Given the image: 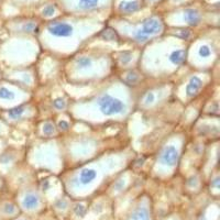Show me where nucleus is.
Segmentation results:
<instances>
[{"label":"nucleus","mask_w":220,"mask_h":220,"mask_svg":"<svg viewBox=\"0 0 220 220\" xmlns=\"http://www.w3.org/2000/svg\"><path fill=\"white\" fill-rule=\"evenodd\" d=\"M98 105L102 114L107 116L122 114L125 110V105L121 100L114 98L110 95H104L98 99Z\"/></svg>","instance_id":"obj_1"},{"label":"nucleus","mask_w":220,"mask_h":220,"mask_svg":"<svg viewBox=\"0 0 220 220\" xmlns=\"http://www.w3.org/2000/svg\"><path fill=\"white\" fill-rule=\"evenodd\" d=\"M47 30L52 35L58 37H66L73 34V27L64 22H55L50 24Z\"/></svg>","instance_id":"obj_2"},{"label":"nucleus","mask_w":220,"mask_h":220,"mask_svg":"<svg viewBox=\"0 0 220 220\" xmlns=\"http://www.w3.org/2000/svg\"><path fill=\"white\" fill-rule=\"evenodd\" d=\"M163 29V26L161 23V21L156 18H151L149 20H146L143 23L141 31L145 35L150 37V35L156 34V33H160Z\"/></svg>","instance_id":"obj_3"},{"label":"nucleus","mask_w":220,"mask_h":220,"mask_svg":"<svg viewBox=\"0 0 220 220\" xmlns=\"http://www.w3.org/2000/svg\"><path fill=\"white\" fill-rule=\"evenodd\" d=\"M161 161L163 164L174 166L178 161V152L174 146H166L161 154Z\"/></svg>","instance_id":"obj_4"},{"label":"nucleus","mask_w":220,"mask_h":220,"mask_svg":"<svg viewBox=\"0 0 220 220\" xmlns=\"http://www.w3.org/2000/svg\"><path fill=\"white\" fill-rule=\"evenodd\" d=\"M202 85H203V81L199 77L193 76L192 78H190L188 85L186 86V94H187L188 97H193V96L196 95V94L198 93V90L202 88Z\"/></svg>","instance_id":"obj_5"},{"label":"nucleus","mask_w":220,"mask_h":220,"mask_svg":"<svg viewBox=\"0 0 220 220\" xmlns=\"http://www.w3.org/2000/svg\"><path fill=\"white\" fill-rule=\"evenodd\" d=\"M184 18H185L186 22L190 26H197L200 22V14L195 9H186Z\"/></svg>","instance_id":"obj_6"},{"label":"nucleus","mask_w":220,"mask_h":220,"mask_svg":"<svg viewBox=\"0 0 220 220\" xmlns=\"http://www.w3.org/2000/svg\"><path fill=\"white\" fill-rule=\"evenodd\" d=\"M97 176V172L93 169H87L81 171V176H79V183L83 185H87V184L91 183Z\"/></svg>","instance_id":"obj_7"},{"label":"nucleus","mask_w":220,"mask_h":220,"mask_svg":"<svg viewBox=\"0 0 220 220\" xmlns=\"http://www.w3.org/2000/svg\"><path fill=\"white\" fill-rule=\"evenodd\" d=\"M119 9L122 12H125V13L135 12L140 9V2L137 1V0H133V1H122L119 5Z\"/></svg>","instance_id":"obj_8"},{"label":"nucleus","mask_w":220,"mask_h":220,"mask_svg":"<svg viewBox=\"0 0 220 220\" xmlns=\"http://www.w3.org/2000/svg\"><path fill=\"white\" fill-rule=\"evenodd\" d=\"M186 58V52L184 50H176L169 55V61L175 65H181Z\"/></svg>","instance_id":"obj_9"},{"label":"nucleus","mask_w":220,"mask_h":220,"mask_svg":"<svg viewBox=\"0 0 220 220\" xmlns=\"http://www.w3.org/2000/svg\"><path fill=\"white\" fill-rule=\"evenodd\" d=\"M39 204V198L33 194H28L23 199V207L28 209L35 208Z\"/></svg>","instance_id":"obj_10"},{"label":"nucleus","mask_w":220,"mask_h":220,"mask_svg":"<svg viewBox=\"0 0 220 220\" xmlns=\"http://www.w3.org/2000/svg\"><path fill=\"white\" fill-rule=\"evenodd\" d=\"M100 37L104 40H108V41H118L119 40V37H118V34H117V32L110 28L102 31Z\"/></svg>","instance_id":"obj_11"},{"label":"nucleus","mask_w":220,"mask_h":220,"mask_svg":"<svg viewBox=\"0 0 220 220\" xmlns=\"http://www.w3.org/2000/svg\"><path fill=\"white\" fill-rule=\"evenodd\" d=\"M99 0H79V7L81 9L89 10L97 7Z\"/></svg>","instance_id":"obj_12"},{"label":"nucleus","mask_w":220,"mask_h":220,"mask_svg":"<svg viewBox=\"0 0 220 220\" xmlns=\"http://www.w3.org/2000/svg\"><path fill=\"white\" fill-rule=\"evenodd\" d=\"M148 210L145 208H140L132 213V220H144L148 219Z\"/></svg>","instance_id":"obj_13"},{"label":"nucleus","mask_w":220,"mask_h":220,"mask_svg":"<svg viewBox=\"0 0 220 220\" xmlns=\"http://www.w3.org/2000/svg\"><path fill=\"white\" fill-rule=\"evenodd\" d=\"M0 98L5 100H10L14 98V93L11 90H9L8 88L6 87H1L0 88Z\"/></svg>","instance_id":"obj_14"},{"label":"nucleus","mask_w":220,"mask_h":220,"mask_svg":"<svg viewBox=\"0 0 220 220\" xmlns=\"http://www.w3.org/2000/svg\"><path fill=\"white\" fill-rule=\"evenodd\" d=\"M76 63H77V66H78L79 68H81V70L88 68L91 66V60L89 57H86V56L78 58V60L76 61Z\"/></svg>","instance_id":"obj_15"},{"label":"nucleus","mask_w":220,"mask_h":220,"mask_svg":"<svg viewBox=\"0 0 220 220\" xmlns=\"http://www.w3.org/2000/svg\"><path fill=\"white\" fill-rule=\"evenodd\" d=\"M24 112V107L23 106H19V107H16V108H12L11 110H9V116L13 119H17L21 116V115Z\"/></svg>","instance_id":"obj_16"},{"label":"nucleus","mask_w":220,"mask_h":220,"mask_svg":"<svg viewBox=\"0 0 220 220\" xmlns=\"http://www.w3.org/2000/svg\"><path fill=\"white\" fill-rule=\"evenodd\" d=\"M176 37H182V39H189L190 37V31L188 29H181V30H176V32L174 33Z\"/></svg>","instance_id":"obj_17"},{"label":"nucleus","mask_w":220,"mask_h":220,"mask_svg":"<svg viewBox=\"0 0 220 220\" xmlns=\"http://www.w3.org/2000/svg\"><path fill=\"white\" fill-rule=\"evenodd\" d=\"M198 54H199L202 57H208L211 54L210 47H209L208 45H203V46H200L199 51H198Z\"/></svg>","instance_id":"obj_18"},{"label":"nucleus","mask_w":220,"mask_h":220,"mask_svg":"<svg viewBox=\"0 0 220 220\" xmlns=\"http://www.w3.org/2000/svg\"><path fill=\"white\" fill-rule=\"evenodd\" d=\"M43 132H44V134H46V135L53 134V133H54V127H53V125H52V123H50V122L44 123V125H43Z\"/></svg>","instance_id":"obj_19"},{"label":"nucleus","mask_w":220,"mask_h":220,"mask_svg":"<svg viewBox=\"0 0 220 220\" xmlns=\"http://www.w3.org/2000/svg\"><path fill=\"white\" fill-rule=\"evenodd\" d=\"M131 60H132V54L130 53V52H123V53L121 54L120 61L122 64H128Z\"/></svg>","instance_id":"obj_20"},{"label":"nucleus","mask_w":220,"mask_h":220,"mask_svg":"<svg viewBox=\"0 0 220 220\" xmlns=\"http://www.w3.org/2000/svg\"><path fill=\"white\" fill-rule=\"evenodd\" d=\"M138 79H139V76H138L137 73H129L127 76V78H125V81H128V83L130 84H135L138 81Z\"/></svg>","instance_id":"obj_21"},{"label":"nucleus","mask_w":220,"mask_h":220,"mask_svg":"<svg viewBox=\"0 0 220 220\" xmlns=\"http://www.w3.org/2000/svg\"><path fill=\"white\" fill-rule=\"evenodd\" d=\"M54 12H55V7L54 6H46V7L43 9V14L45 17H51L54 14Z\"/></svg>","instance_id":"obj_22"},{"label":"nucleus","mask_w":220,"mask_h":220,"mask_svg":"<svg viewBox=\"0 0 220 220\" xmlns=\"http://www.w3.org/2000/svg\"><path fill=\"white\" fill-rule=\"evenodd\" d=\"M23 30L26 31V32H37V24L32 23V22H29V23H27L26 26L23 27Z\"/></svg>","instance_id":"obj_23"},{"label":"nucleus","mask_w":220,"mask_h":220,"mask_svg":"<svg viewBox=\"0 0 220 220\" xmlns=\"http://www.w3.org/2000/svg\"><path fill=\"white\" fill-rule=\"evenodd\" d=\"M53 105L56 109H63V108H65V105L66 104H65L64 99H62V98H57V99H55L53 101Z\"/></svg>","instance_id":"obj_24"},{"label":"nucleus","mask_w":220,"mask_h":220,"mask_svg":"<svg viewBox=\"0 0 220 220\" xmlns=\"http://www.w3.org/2000/svg\"><path fill=\"white\" fill-rule=\"evenodd\" d=\"M148 35H145L143 32L141 31V29L140 30H138L137 32H135V39L138 40V41H141V42H143V41H146L148 40Z\"/></svg>","instance_id":"obj_25"},{"label":"nucleus","mask_w":220,"mask_h":220,"mask_svg":"<svg viewBox=\"0 0 220 220\" xmlns=\"http://www.w3.org/2000/svg\"><path fill=\"white\" fill-rule=\"evenodd\" d=\"M74 210H75V213H76V215L84 216L86 209H85V207H84L83 205H76V206L74 207Z\"/></svg>","instance_id":"obj_26"},{"label":"nucleus","mask_w":220,"mask_h":220,"mask_svg":"<svg viewBox=\"0 0 220 220\" xmlns=\"http://www.w3.org/2000/svg\"><path fill=\"white\" fill-rule=\"evenodd\" d=\"M58 128H60L61 130H63V131H66V130H68V128H70V125H68V122H66V121L62 120L58 122Z\"/></svg>","instance_id":"obj_27"},{"label":"nucleus","mask_w":220,"mask_h":220,"mask_svg":"<svg viewBox=\"0 0 220 220\" xmlns=\"http://www.w3.org/2000/svg\"><path fill=\"white\" fill-rule=\"evenodd\" d=\"M14 210H16V208H14V206L13 205H10V204H7L5 206V213H14Z\"/></svg>","instance_id":"obj_28"},{"label":"nucleus","mask_w":220,"mask_h":220,"mask_svg":"<svg viewBox=\"0 0 220 220\" xmlns=\"http://www.w3.org/2000/svg\"><path fill=\"white\" fill-rule=\"evenodd\" d=\"M154 99H155L154 94L149 93L148 95H146V97H145V104H152V102L154 101Z\"/></svg>","instance_id":"obj_29"},{"label":"nucleus","mask_w":220,"mask_h":220,"mask_svg":"<svg viewBox=\"0 0 220 220\" xmlns=\"http://www.w3.org/2000/svg\"><path fill=\"white\" fill-rule=\"evenodd\" d=\"M49 186H50V183L47 179H44V181L42 182V188H43V189H47Z\"/></svg>","instance_id":"obj_30"},{"label":"nucleus","mask_w":220,"mask_h":220,"mask_svg":"<svg viewBox=\"0 0 220 220\" xmlns=\"http://www.w3.org/2000/svg\"><path fill=\"white\" fill-rule=\"evenodd\" d=\"M56 206H57L58 208H65V206H66V202H65V200H60V202H57Z\"/></svg>","instance_id":"obj_31"},{"label":"nucleus","mask_w":220,"mask_h":220,"mask_svg":"<svg viewBox=\"0 0 220 220\" xmlns=\"http://www.w3.org/2000/svg\"><path fill=\"white\" fill-rule=\"evenodd\" d=\"M218 183H219V178H218V177H217V178H215V179H213V186H218Z\"/></svg>","instance_id":"obj_32"},{"label":"nucleus","mask_w":220,"mask_h":220,"mask_svg":"<svg viewBox=\"0 0 220 220\" xmlns=\"http://www.w3.org/2000/svg\"><path fill=\"white\" fill-rule=\"evenodd\" d=\"M144 220H148V219H144Z\"/></svg>","instance_id":"obj_33"}]
</instances>
